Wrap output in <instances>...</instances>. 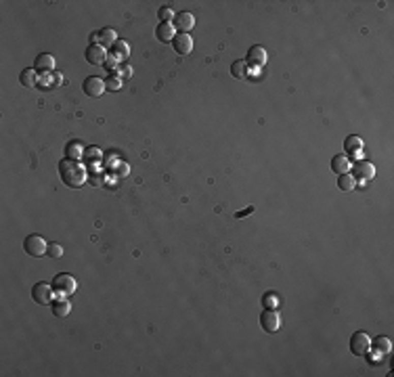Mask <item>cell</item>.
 I'll return each instance as SVG.
<instances>
[{"label": "cell", "mask_w": 394, "mask_h": 377, "mask_svg": "<svg viewBox=\"0 0 394 377\" xmlns=\"http://www.w3.org/2000/svg\"><path fill=\"white\" fill-rule=\"evenodd\" d=\"M53 294H55V289H53V285H48V283H36L32 287V298H34V302L36 304H40V306H46V304H50L53 302Z\"/></svg>", "instance_id": "cell-5"}, {"label": "cell", "mask_w": 394, "mask_h": 377, "mask_svg": "<svg viewBox=\"0 0 394 377\" xmlns=\"http://www.w3.org/2000/svg\"><path fill=\"white\" fill-rule=\"evenodd\" d=\"M128 55H130V46H128L124 40H117V42L111 46V59H113V61L119 63V61H124Z\"/></svg>", "instance_id": "cell-18"}, {"label": "cell", "mask_w": 394, "mask_h": 377, "mask_svg": "<svg viewBox=\"0 0 394 377\" xmlns=\"http://www.w3.org/2000/svg\"><path fill=\"white\" fill-rule=\"evenodd\" d=\"M158 17H160V23H172L174 13H172V9H160Z\"/></svg>", "instance_id": "cell-27"}, {"label": "cell", "mask_w": 394, "mask_h": 377, "mask_svg": "<svg viewBox=\"0 0 394 377\" xmlns=\"http://www.w3.org/2000/svg\"><path fill=\"white\" fill-rule=\"evenodd\" d=\"M262 302H266V304H268V308H275V296H266Z\"/></svg>", "instance_id": "cell-32"}, {"label": "cell", "mask_w": 394, "mask_h": 377, "mask_svg": "<svg viewBox=\"0 0 394 377\" xmlns=\"http://www.w3.org/2000/svg\"><path fill=\"white\" fill-rule=\"evenodd\" d=\"M119 86H122V80H119L117 76H109L105 80V88L107 90H119Z\"/></svg>", "instance_id": "cell-28"}, {"label": "cell", "mask_w": 394, "mask_h": 377, "mask_svg": "<svg viewBox=\"0 0 394 377\" xmlns=\"http://www.w3.org/2000/svg\"><path fill=\"white\" fill-rule=\"evenodd\" d=\"M59 176H61L65 186L80 188L84 182H86V170H84V166L78 160L65 158V160L59 162Z\"/></svg>", "instance_id": "cell-1"}, {"label": "cell", "mask_w": 394, "mask_h": 377, "mask_svg": "<svg viewBox=\"0 0 394 377\" xmlns=\"http://www.w3.org/2000/svg\"><path fill=\"white\" fill-rule=\"evenodd\" d=\"M350 168H352V164H350L348 155H336L331 160V172H336V174H348Z\"/></svg>", "instance_id": "cell-17"}, {"label": "cell", "mask_w": 394, "mask_h": 377, "mask_svg": "<svg viewBox=\"0 0 394 377\" xmlns=\"http://www.w3.org/2000/svg\"><path fill=\"white\" fill-rule=\"evenodd\" d=\"M82 90H84V95H86V97L97 99V97H101L103 92L107 90V88H105V80H101V78H97V76H88L86 80L82 82Z\"/></svg>", "instance_id": "cell-6"}, {"label": "cell", "mask_w": 394, "mask_h": 377, "mask_svg": "<svg viewBox=\"0 0 394 377\" xmlns=\"http://www.w3.org/2000/svg\"><path fill=\"white\" fill-rule=\"evenodd\" d=\"M23 249L27 256H32V258H42V256L46 254L48 249V243H46V239L40 237V235H27L23 239Z\"/></svg>", "instance_id": "cell-2"}, {"label": "cell", "mask_w": 394, "mask_h": 377, "mask_svg": "<svg viewBox=\"0 0 394 377\" xmlns=\"http://www.w3.org/2000/svg\"><path fill=\"white\" fill-rule=\"evenodd\" d=\"M266 59H268V53H266L264 46H252V48L248 50V59H246V63L258 70V67H264Z\"/></svg>", "instance_id": "cell-10"}, {"label": "cell", "mask_w": 394, "mask_h": 377, "mask_svg": "<svg viewBox=\"0 0 394 377\" xmlns=\"http://www.w3.org/2000/svg\"><path fill=\"white\" fill-rule=\"evenodd\" d=\"M352 172H354V178H358L361 182H365V180H371L373 176H375V166L371 164V162H356L354 164V168H350Z\"/></svg>", "instance_id": "cell-11"}, {"label": "cell", "mask_w": 394, "mask_h": 377, "mask_svg": "<svg viewBox=\"0 0 394 377\" xmlns=\"http://www.w3.org/2000/svg\"><path fill=\"white\" fill-rule=\"evenodd\" d=\"M260 327L264 331H268V333L279 331L281 329V317H279V312H275L272 308H268V310H262V315H260Z\"/></svg>", "instance_id": "cell-7"}, {"label": "cell", "mask_w": 394, "mask_h": 377, "mask_svg": "<svg viewBox=\"0 0 394 377\" xmlns=\"http://www.w3.org/2000/svg\"><path fill=\"white\" fill-rule=\"evenodd\" d=\"M84 55H86V61L90 65H103V63H105V59H107L105 46H101V44H90Z\"/></svg>", "instance_id": "cell-12"}, {"label": "cell", "mask_w": 394, "mask_h": 377, "mask_svg": "<svg viewBox=\"0 0 394 377\" xmlns=\"http://www.w3.org/2000/svg\"><path fill=\"white\" fill-rule=\"evenodd\" d=\"M46 256H48V258H61V256H63V247L59 243H48Z\"/></svg>", "instance_id": "cell-26"}, {"label": "cell", "mask_w": 394, "mask_h": 377, "mask_svg": "<svg viewBox=\"0 0 394 377\" xmlns=\"http://www.w3.org/2000/svg\"><path fill=\"white\" fill-rule=\"evenodd\" d=\"M231 74H233V78H237V80H246V78H248V63H246V59H237V61H233V65H231Z\"/></svg>", "instance_id": "cell-22"}, {"label": "cell", "mask_w": 394, "mask_h": 377, "mask_svg": "<svg viewBox=\"0 0 394 377\" xmlns=\"http://www.w3.org/2000/svg\"><path fill=\"white\" fill-rule=\"evenodd\" d=\"M371 350V337L365 331H356L350 337V352L354 356H365Z\"/></svg>", "instance_id": "cell-4"}, {"label": "cell", "mask_w": 394, "mask_h": 377, "mask_svg": "<svg viewBox=\"0 0 394 377\" xmlns=\"http://www.w3.org/2000/svg\"><path fill=\"white\" fill-rule=\"evenodd\" d=\"M174 36H176V29H174L172 23H160V25L156 27V38L162 40V42L174 40Z\"/></svg>", "instance_id": "cell-16"}, {"label": "cell", "mask_w": 394, "mask_h": 377, "mask_svg": "<svg viewBox=\"0 0 394 377\" xmlns=\"http://www.w3.org/2000/svg\"><path fill=\"white\" fill-rule=\"evenodd\" d=\"M84 155H86L88 160H99V158H101V149H97V147H88L86 151H84Z\"/></svg>", "instance_id": "cell-29"}, {"label": "cell", "mask_w": 394, "mask_h": 377, "mask_svg": "<svg viewBox=\"0 0 394 377\" xmlns=\"http://www.w3.org/2000/svg\"><path fill=\"white\" fill-rule=\"evenodd\" d=\"M34 70H36V74H48V72H53L55 70V59H53V55L40 53L36 57V61H34Z\"/></svg>", "instance_id": "cell-14"}, {"label": "cell", "mask_w": 394, "mask_h": 377, "mask_svg": "<svg viewBox=\"0 0 394 377\" xmlns=\"http://www.w3.org/2000/svg\"><path fill=\"white\" fill-rule=\"evenodd\" d=\"M172 46L178 55H189L193 50V38L189 34H176L174 40H172Z\"/></svg>", "instance_id": "cell-13"}, {"label": "cell", "mask_w": 394, "mask_h": 377, "mask_svg": "<svg viewBox=\"0 0 394 377\" xmlns=\"http://www.w3.org/2000/svg\"><path fill=\"white\" fill-rule=\"evenodd\" d=\"M371 346H373V350H375V352H380V354H388V352H390V348H392L390 339H388V337H384V335L375 337V339L371 341Z\"/></svg>", "instance_id": "cell-24"}, {"label": "cell", "mask_w": 394, "mask_h": 377, "mask_svg": "<svg viewBox=\"0 0 394 377\" xmlns=\"http://www.w3.org/2000/svg\"><path fill=\"white\" fill-rule=\"evenodd\" d=\"M50 310H53V315H55L57 319H63V317H67V315L72 312V304L61 296L59 300H53V302H50Z\"/></svg>", "instance_id": "cell-15"}, {"label": "cell", "mask_w": 394, "mask_h": 377, "mask_svg": "<svg viewBox=\"0 0 394 377\" xmlns=\"http://www.w3.org/2000/svg\"><path fill=\"white\" fill-rule=\"evenodd\" d=\"M172 25H174V29H178V34H189L195 25V17L189 11H180V13L174 15Z\"/></svg>", "instance_id": "cell-8"}, {"label": "cell", "mask_w": 394, "mask_h": 377, "mask_svg": "<svg viewBox=\"0 0 394 377\" xmlns=\"http://www.w3.org/2000/svg\"><path fill=\"white\" fill-rule=\"evenodd\" d=\"M61 74H57V72H48V74H42V78H38V84L40 86H46V88H57L59 84H61Z\"/></svg>", "instance_id": "cell-19"}, {"label": "cell", "mask_w": 394, "mask_h": 377, "mask_svg": "<svg viewBox=\"0 0 394 377\" xmlns=\"http://www.w3.org/2000/svg\"><path fill=\"white\" fill-rule=\"evenodd\" d=\"M356 184V178L352 174H340L338 176V186H340V191H352Z\"/></svg>", "instance_id": "cell-25"}, {"label": "cell", "mask_w": 394, "mask_h": 377, "mask_svg": "<svg viewBox=\"0 0 394 377\" xmlns=\"http://www.w3.org/2000/svg\"><path fill=\"white\" fill-rule=\"evenodd\" d=\"M115 70H117V78L119 76H132V67H126V65H122V67H115Z\"/></svg>", "instance_id": "cell-30"}, {"label": "cell", "mask_w": 394, "mask_h": 377, "mask_svg": "<svg viewBox=\"0 0 394 377\" xmlns=\"http://www.w3.org/2000/svg\"><path fill=\"white\" fill-rule=\"evenodd\" d=\"M344 147L348 153H354V158H361V149H363V141L358 136H348L344 141Z\"/></svg>", "instance_id": "cell-23"}, {"label": "cell", "mask_w": 394, "mask_h": 377, "mask_svg": "<svg viewBox=\"0 0 394 377\" xmlns=\"http://www.w3.org/2000/svg\"><path fill=\"white\" fill-rule=\"evenodd\" d=\"M53 289H55V294L57 296H72L74 291H76V279L72 275H65V272H59V275H55L53 279Z\"/></svg>", "instance_id": "cell-3"}, {"label": "cell", "mask_w": 394, "mask_h": 377, "mask_svg": "<svg viewBox=\"0 0 394 377\" xmlns=\"http://www.w3.org/2000/svg\"><path fill=\"white\" fill-rule=\"evenodd\" d=\"M84 151H86V149L82 147L80 141H70V143L65 145V155L70 158V160H80L84 155Z\"/></svg>", "instance_id": "cell-21"}, {"label": "cell", "mask_w": 394, "mask_h": 377, "mask_svg": "<svg viewBox=\"0 0 394 377\" xmlns=\"http://www.w3.org/2000/svg\"><path fill=\"white\" fill-rule=\"evenodd\" d=\"M254 210H256V208H254V205H248V208H246V210H241V212H237V214H235V218H244V216H250V214H254Z\"/></svg>", "instance_id": "cell-31"}, {"label": "cell", "mask_w": 394, "mask_h": 377, "mask_svg": "<svg viewBox=\"0 0 394 377\" xmlns=\"http://www.w3.org/2000/svg\"><path fill=\"white\" fill-rule=\"evenodd\" d=\"M19 82H21V86L25 88H34V86H38V76H36V70H23L19 74Z\"/></svg>", "instance_id": "cell-20"}, {"label": "cell", "mask_w": 394, "mask_h": 377, "mask_svg": "<svg viewBox=\"0 0 394 377\" xmlns=\"http://www.w3.org/2000/svg\"><path fill=\"white\" fill-rule=\"evenodd\" d=\"M90 40H93V44H101V46H109L111 48L117 42V34H115L113 27H103L101 32L93 34Z\"/></svg>", "instance_id": "cell-9"}]
</instances>
